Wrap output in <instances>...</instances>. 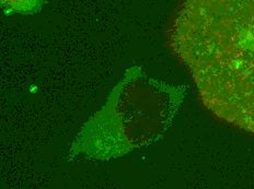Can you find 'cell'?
I'll use <instances>...</instances> for the list:
<instances>
[{
	"mask_svg": "<svg viewBox=\"0 0 254 189\" xmlns=\"http://www.w3.org/2000/svg\"><path fill=\"white\" fill-rule=\"evenodd\" d=\"M169 44L204 106L254 135V0H184Z\"/></svg>",
	"mask_w": 254,
	"mask_h": 189,
	"instance_id": "6da1fadb",
	"label": "cell"
},
{
	"mask_svg": "<svg viewBox=\"0 0 254 189\" xmlns=\"http://www.w3.org/2000/svg\"><path fill=\"white\" fill-rule=\"evenodd\" d=\"M182 88L127 69L100 111L83 124L68 161H110L157 142L183 102Z\"/></svg>",
	"mask_w": 254,
	"mask_h": 189,
	"instance_id": "7a4b0ae2",
	"label": "cell"
},
{
	"mask_svg": "<svg viewBox=\"0 0 254 189\" xmlns=\"http://www.w3.org/2000/svg\"><path fill=\"white\" fill-rule=\"evenodd\" d=\"M45 0H1L3 11L8 14L32 15L41 12Z\"/></svg>",
	"mask_w": 254,
	"mask_h": 189,
	"instance_id": "3957f363",
	"label": "cell"
}]
</instances>
